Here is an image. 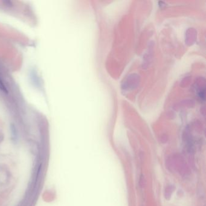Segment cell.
Here are the masks:
<instances>
[{"label": "cell", "mask_w": 206, "mask_h": 206, "mask_svg": "<svg viewBox=\"0 0 206 206\" xmlns=\"http://www.w3.org/2000/svg\"><path fill=\"white\" fill-rule=\"evenodd\" d=\"M0 90H1V91H2V92H7V88H6V87H5L4 83L2 82V80L1 79V78H0Z\"/></svg>", "instance_id": "2"}, {"label": "cell", "mask_w": 206, "mask_h": 206, "mask_svg": "<svg viewBox=\"0 0 206 206\" xmlns=\"http://www.w3.org/2000/svg\"><path fill=\"white\" fill-rule=\"evenodd\" d=\"M10 131L12 140H13L14 141H17L18 140V132L16 129V127L13 125H11Z\"/></svg>", "instance_id": "1"}]
</instances>
